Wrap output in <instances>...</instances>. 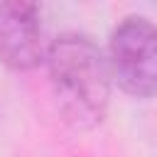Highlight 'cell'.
Wrapping results in <instances>:
<instances>
[{
	"mask_svg": "<svg viewBox=\"0 0 157 157\" xmlns=\"http://www.w3.org/2000/svg\"><path fill=\"white\" fill-rule=\"evenodd\" d=\"M47 74L61 118L76 130H93L103 123L113 74L101 47L81 32H61L49 42Z\"/></svg>",
	"mask_w": 157,
	"mask_h": 157,
	"instance_id": "6da1fadb",
	"label": "cell"
},
{
	"mask_svg": "<svg viewBox=\"0 0 157 157\" xmlns=\"http://www.w3.org/2000/svg\"><path fill=\"white\" fill-rule=\"evenodd\" d=\"M113 81L135 98L157 96V25L147 17H123L108 39Z\"/></svg>",
	"mask_w": 157,
	"mask_h": 157,
	"instance_id": "7a4b0ae2",
	"label": "cell"
},
{
	"mask_svg": "<svg viewBox=\"0 0 157 157\" xmlns=\"http://www.w3.org/2000/svg\"><path fill=\"white\" fill-rule=\"evenodd\" d=\"M47 34L37 2H0V64L10 71H32L47 59Z\"/></svg>",
	"mask_w": 157,
	"mask_h": 157,
	"instance_id": "3957f363",
	"label": "cell"
}]
</instances>
